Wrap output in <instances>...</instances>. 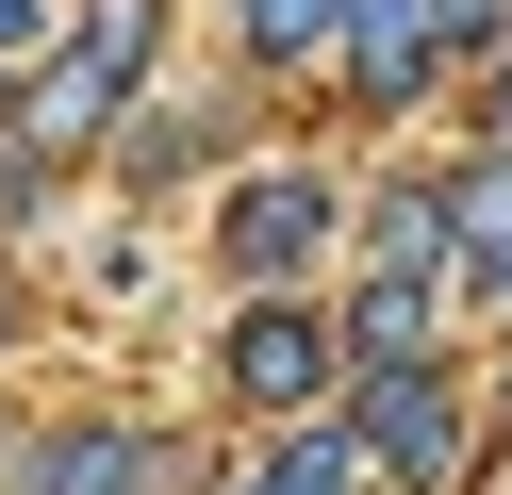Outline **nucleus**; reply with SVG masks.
I'll use <instances>...</instances> for the list:
<instances>
[{"instance_id":"nucleus-1","label":"nucleus","mask_w":512,"mask_h":495,"mask_svg":"<svg viewBox=\"0 0 512 495\" xmlns=\"http://www.w3.org/2000/svg\"><path fill=\"white\" fill-rule=\"evenodd\" d=\"M347 429H364V462L397 495H430L446 462H463V396H446L430 363H364V413H347Z\"/></svg>"},{"instance_id":"nucleus-2","label":"nucleus","mask_w":512,"mask_h":495,"mask_svg":"<svg viewBox=\"0 0 512 495\" xmlns=\"http://www.w3.org/2000/svg\"><path fill=\"white\" fill-rule=\"evenodd\" d=\"M232 396L248 413H314V396H331V330H314L298 297H265V314L232 330Z\"/></svg>"},{"instance_id":"nucleus-3","label":"nucleus","mask_w":512,"mask_h":495,"mask_svg":"<svg viewBox=\"0 0 512 495\" xmlns=\"http://www.w3.org/2000/svg\"><path fill=\"white\" fill-rule=\"evenodd\" d=\"M149 479H166L149 429H50V446H17V495H149Z\"/></svg>"},{"instance_id":"nucleus-4","label":"nucleus","mask_w":512,"mask_h":495,"mask_svg":"<svg viewBox=\"0 0 512 495\" xmlns=\"http://www.w3.org/2000/svg\"><path fill=\"white\" fill-rule=\"evenodd\" d=\"M314 248H331V182H248L232 198V264L248 281H298Z\"/></svg>"},{"instance_id":"nucleus-5","label":"nucleus","mask_w":512,"mask_h":495,"mask_svg":"<svg viewBox=\"0 0 512 495\" xmlns=\"http://www.w3.org/2000/svg\"><path fill=\"white\" fill-rule=\"evenodd\" d=\"M364 479H380V462H364V429H281V446L248 462L232 495H364Z\"/></svg>"},{"instance_id":"nucleus-6","label":"nucleus","mask_w":512,"mask_h":495,"mask_svg":"<svg viewBox=\"0 0 512 495\" xmlns=\"http://www.w3.org/2000/svg\"><path fill=\"white\" fill-rule=\"evenodd\" d=\"M364 363H430V281H397V264L364 281Z\"/></svg>"},{"instance_id":"nucleus-7","label":"nucleus","mask_w":512,"mask_h":495,"mask_svg":"<svg viewBox=\"0 0 512 495\" xmlns=\"http://www.w3.org/2000/svg\"><path fill=\"white\" fill-rule=\"evenodd\" d=\"M331 33H347V0H248V50L265 66H314Z\"/></svg>"},{"instance_id":"nucleus-8","label":"nucleus","mask_w":512,"mask_h":495,"mask_svg":"<svg viewBox=\"0 0 512 495\" xmlns=\"http://www.w3.org/2000/svg\"><path fill=\"white\" fill-rule=\"evenodd\" d=\"M67 66H83V83L116 99V83H133V66H149V0H100V17H83V50H67Z\"/></svg>"},{"instance_id":"nucleus-9","label":"nucleus","mask_w":512,"mask_h":495,"mask_svg":"<svg viewBox=\"0 0 512 495\" xmlns=\"http://www.w3.org/2000/svg\"><path fill=\"white\" fill-rule=\"evenodd\" d=\"M34 33H50V17H34V0H0V50H34Z\"/></svg>"},{"instance_id":"nucleus-10","label":"nucleus","mask_w":512,"mask_h":495,"mask_svg":"<svg viewBox=\"0 0 512 495\" xmlns=\"http://www.w3.org/2000/svg\"><path fill=\"white\" fill-rule=\"evenodd\" d=\"M496 149H512V66H496Z\"/></svg>"}]
</instances>
